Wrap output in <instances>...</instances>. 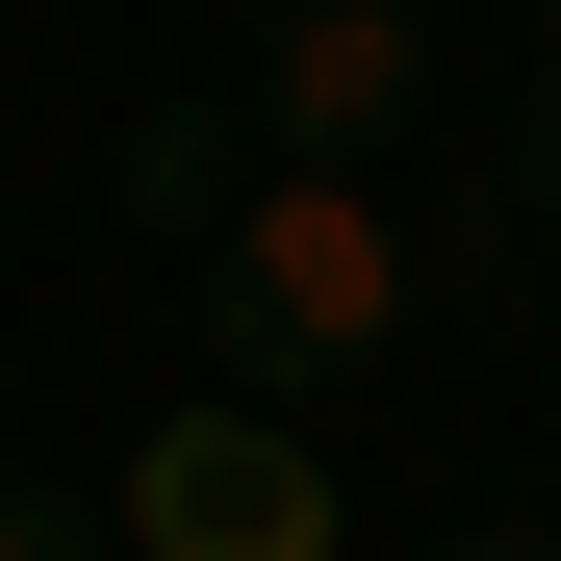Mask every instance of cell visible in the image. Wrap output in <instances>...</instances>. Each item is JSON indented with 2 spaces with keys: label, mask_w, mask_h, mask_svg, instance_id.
<instances>
[{
  "label": "cell",
  "mask_w": 561,
  "mask_h": 561,
  "mask_svg": "<svg viewBox=\"0 0 561 561\" xmlns=\"http://www.w3.org/2000/svg\"><path fill=\"white\" fill-rule=\"evenodd\" d=\"M128 205L205 255V332H230V383H255V409H332V383H383V357L459 307V230L409 205V179L255 153L230 103H153V128H128Z\"/></svg>",
  "instance_id": "cell-1"
},
{
  "label": "cell",
  "mask_w": 561,
  "mask_h": 561,
  "mask_svg": "<svg viewBox=\"0 0 561 561\" xmlns=\"http://www.w3.org/2000/svg\"><path fill=\"white\" fill-rule=\"evenodd\" d=\"M103 536H128V561H332L357 511H332L307 409H255V383H179V409L103 459Z\"/></svg>",
  "instance_id": "cell-2"
},
{
  "label": "cell",
  "mask_w": 561,
  "mask_h": 561,
  "mask_svg": "<svg viewBox=\"0 0 561 561\" xmlns=\"http://www.w3.org/2000/svg\"><path fill=\"white\" fill-rule=\"evenodd\" d=\"M434 0H255V51H230V128L255 153H332V179H383L434 128Z\"/></svg>",
  "instance_id": "cell-3"
},
{
  "label": "cell",
  "mask_w": 561,
  "mask_h": 561,
  "mask_svg": "<svg viewBox=\"0 0 561 561\" xmlns=\"http://www.w3.org/2000/svg\"><path fill=\"white\" fill-rule=\"evenodd\" d=\"M511 230H536V255H561V51H536V77H511Z\"/></svg>",
  "instance_id": "cell-4"
},
{
  "label": "cell",
  "mask_w": 561,
  "mask_h": 561,
  "mask_svg": "<svg viewBox=\"0 0 561 561\" xmlns=\"http://www.w3.org/2000/svg\"><path fill=\"white\" fill-rule=\"evenodd\" d=\"M0 561H128V536L77 511V485H0Z\"/></svg>",
  "instance_id": "cell-5"
},
{
  "label": "cell",
  "mask_w": 561,
  "mask_h": 561,
  "mask_svg": "<svg viewBox=\"0 0 561 561\" xmlns=\"http://www.w3.org/2000/svg\"><path fill=\"white\" fill-rule=\"evenodd\" d=\"M434 561H561V511H485V536H434Z\"/></svg>",
  "instance_id": "cell-6"
},
{
  "label": "cell",
  "mask_w": 561,
  "mask_h": 561,
  "mask_svg": "<svg viewBox=\"0 0 561 561\" xmlns=\"http://www.w3.org/2000/svg\"><path fill=\"white\" fill-rule=\"evenodd\" d=\"M536 51H561V0H536Z\"/></svg>",
  "instance_id": "cell-7"
}]
</instances>
